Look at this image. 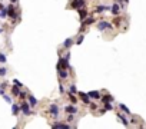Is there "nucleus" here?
Returning <instances> with one entry per match:
<instances>
[{"mask_svg": "<svg viewBox=\"0 0 146 129\" xmlns=\"http://www.w3.org/2000/svg\"><path fill=\"white\" fill-rule=\"evenodd\" d=\"M69 57H70V55L67 53L66 57H60V59H59V63H57V66H56L57 70H59V69H67L69 68Z\"/></svg>", "mask_w": 146, "mask_h": 129, "instance_id": "obj_1", "label": "nucleus"}, {"mask_svg": "<svg viewBox=\"0 0 146 129\" xmlns=\"http://www.w3.org/2000/svg\"><path fill=\"white\" fill-rule=\"evenodd\" d=\"M7 14L10 16V19H17V17H19V13L15 10V6H13V4H10L7 7Z\"/></svg>", "mask_w": 146, "mask_h": 129, "instance_id": "obj_2", "label": "nucleus"}, {"mask_svg": "<svg viewBox=\"0 0 146 129\" xmlns=\"http://www.w3.org/2000/svg\"><path fill=\"white\" fill-rule=\"evenodd\" d=\"M30 108H32V106H30V105H29V103H22V105H20V111L23 112L24 115H32V109H30Z\"/></svg>", "mask_w": 146, "mask_h": 129, "instance_id": "obj_3", "label": "nucleus"}, {"mask_svg": "<svg viewBox=\"0 0 146 129\" xmlns=\"http://www.w3.org/2000/svg\"><path fill=\"white\" fill-rule=\"evenodd\" d=\"M49 112H50V115H52L53 118H57V115H59V106H57V105H50Z\"/></svg>", "mask_w": 146, "mask_h": 129, "instance_id": "obj_4", "label": "nucleus"}, {"mask_svg": "<svg viewBox=\"0 0 146 129\" xmlns=\"http://www.w3.org/2000/svg\"><path fill=\"white\" fill-rule=\"evenodd\" d=\"M65 111H66V113L74 115V113H77V108H76L74 105H66V106H65Z\"/></svg>", "mask_w": 146, "mask_h": 129, "instance_id": "obj_5", "label": "nucleus"}, {"mask_svg": "<svg viewBox=\"0 0 146 129\" xmlns=\"http://www.w3.org/2000/svg\"><path fill=\"white\" fill-rule=\"evenodd\" d=\"M85 6V0H73L72 1V7L73 9H80V7H83Z\"/></svg>", "mask_w": 146, "mask_h": 129, "instance_id": "obj_6", "label": "nucleus"}, {"mask_svg": "<svg viewBox=\"0 0 146 129\" xmlns=\"http://www.w3.org/2000/svg\"><path fill=\"white\" fill-rule=\"evenodd\" d=\"M97 29H99V30H106V29H112V25H110V23H107V22H100V23L97 25Z\"/></svg>", "mask_w": 146, "mask_h": 129, "instance_id": "obj_7", "label": "nucleus"}, {"mask_svg": "<svg viewBox=\"0 0 146 129\" xmlns=\"http://www.w3.org/2000/svg\"><path fill=\"white\" fill-rule=\"evenodd\" d=\"M79 96H80V99H82V102H83V103H86V105H89V103H90V98H89V95H88V93L79 92Z\"/></svg>", "mask_w": 146, "mask_h": 129, "instance_id": "obj_8", "label": "nucleus"}, {"mask_svg": "<svg viewBox=\"0 0 146 129\" xmlns=\"http://www.w3.org/2000/svg\"><path fill=\"white\" fill-rule=\"evenodd\" d=\"M77 12H79V19L80 20H85L86 16H88V12H86V9H77Z\"/></svg>", "mask_w": 146, "mask_h": 129, "instance_id": "obj_9", "label": "nucleus"}, {"mask_svg": "<svg viewBox=\"0 0 146 129\" xmlns=\"http://www.w3.org/2000/svg\"><path fill=\"white\" fill-rule=\"evenodd\" d=\"M89 98L90 99H100V93L97 92V90H92V92H89Z\"/></svg>", "mask_w": 146, "mask_h": 129, "instance_id": "obj_10", "label": "nucleus"}, {"mask_svg": "<svg viewBox=\"0 0 146 129\" xmlns=\"http://www.w3.org/2000/svg\"><path fill=\"white\" fill-rule=\"evenodd\" d=\"M27 98H29V105H30V106H36V105H37V99H36L33 95L27 96Z\"/></svg>", "mask_w": 146, "mask_h": 129, "instance_id": "obj_11", "label": "nucleus"}, {"mask_svg": "<svg viewBox=\"0 0 146 129\" xmlns=\"http://www.w3.org/2000/svg\"><path fill=\"white\" fill-rule=\"evenodd\" d=\"M53 128L55 129H69L70 126H69V125H65V123H55Z\"/></svg>", "mask_w": 146, "mask_h": 129, "instance_id": "obj_12", "label": "nucleus"}, {"mask_svg": "<svg viewBox=\"0 0 146 129\" xmlns=\"http://www.w3.org/2000/svg\"><path fill=\"white\" fill-rule=\"evenodd\" d=\"M102 99V102L103 103H106V102H113V96H110V95H106V96H103V98H100Z\"/></svg>", "mask_w": 146, "mask_h": 129, "instance_id": "obj_13", "label": "nucleus"}, {"mask_svg": "<svg viewBox=\"0 0 146 129\" xmlns=\"http://www.w3.org/2000/svg\"><path fill=\"white\" fill-rule=\"evenodd\" d=\"M57 72H59V77H60V79H66V77L69 76V75H67V72H66V70H62V69H59V70H57Z\"/></svg>", "mask_w": 146, "mask_h": 129, "instance_id": "obj_14", "label": "nucleus"}, {"mask_svg": "<svg viewBox=\"0 0 146 129\" xmlns=\"http://www.w3.org/2000/svg\"><path fill=\"white\" fill-rule=\"evenodd\" d=\"M110 10H112V13H113V14H119V10H120V7H119V4H113V6L110 7Z\"/></svg>", "mask_w": 146, "mask_h": 129, "instance_id": "obj_15", "label": "nucleus"}, {"mask_svg": "<svg viewBox=\"0 0 146 129\" xmlns=\"http://www.w3.org/2000/svg\"><path fill=\"white\" fill-rule=\"evenodd\" d=\"M117 118H119V120H120V122L123 123V125H125V126H128V125H129V122H128V119H126V118H125L123 115H117Z\"/></svg>", "mask_w": 146, "mask_h": 129, "instance_id": "obj_16", "label": "nucleus"}, {"mask_svg": "<svg viewBox=\"0 0 146 129\" xmlns=\"http://www.w3.org/2000/svg\"><path fill=\"white\" fill-rule=\"evenodd\" d=\"M12 93L13 95H16V96H19V93H20V87L19 86H12Z\"/></svg>", "mask_w": 146, "mask_h": 129, "instance_id": "obj_17", "label": "nucleus"}, {"mask_svg": "<svg viewBox=\"0 0 146 129\" xmlns=\"http://www.w3.org/2000/svg\"><path fill=\"white\" fill-rule=\"evenodd\" d=\"M12 112H13V115H17V113L20 112V106H19V105H13V106H12Z\"/></svg>", "mask_w": 146, "mask_h": 129, "instance_id": "obj_18", "label": "nucleus"}, {"mask_svg": "<svg viewBox=\"0 0 146 129\" xmlns=\"http://www.w3.org/2000/svg\"><path fill=\"white\" fill-rule=\"evenodd\" d=\"M72 44H73V40H72V39H66L65 43H63V46H65V47H67V49H69Z\"/></svg>", "mask_w": 146, "mask_h": 129, "instance_id": "obj_19", "label": "nucleus"}, {"mask_svg": "<svg viewBox=\"0 0 146 129\" xmlns=\"http://www.w3.org/2000/svg\"><path fill=\"white\" fill-rule=\"evenodd\" d=\"M69 99H70V102H72L73 105L77 102V98H74V93H70V92H69Z\"/></svg>", "mask_w": 146, "mask_h": 129, "instance_id": "obj_20", "label": "nucleus"}, {"mask_svg": "<svg viewBox=\"0 0 146 129\" xmlns=\"http://www.w3.org/2000/svg\"><path fill=\"white\" fill-rule=\"evenodd\" d=\"M69 92H70V93H77V89H76V86H74V85H70V86H69Z\"/></svg>", "mask_w": 146, "mask_h": 129, "instance_id": "obj_21", "label": "nucleus"}, {"mask_svg": "<svg viewBox=\"0 0 146 129\" xmlns=\"http://www.w3.org/2000/svg\"><path fill=\"white\" fill-rule=\"evenodd\" d=\"M119 108H120V109L125 112V113H130V111L128 109V108H126V106H125V105H123V103H120V105H119Z\"/></svg>", "mask_w": 146, "mask_h": 129, "instance_id": "obj_22", "label": "nucleus"}, {"mask_svg": "<svg viewBox=\"0 0 146 129\" xmlns=\"http://www.w3.org/2000/svg\"><path fill=\"white\" fill-rule=\"evenodd\" d=\"M107 9H110V7H107V6H103V4H102V6H99L96 10L99 12V13H100V12H105V10H107Z\"/></svg>", "mask_w": 146, "mask_h": 129, "instance_id": "obj_23", "label": "nucleus"}, {"mask_svg": "<svg viewBox=\"0 0 146 129\" xmlns=\"http://www.w3.org/2000/svg\"><path fill=\"white\" fill-rule=\"evenodd\" d=\"M6 55L4 53H0V63H6Z\"/></svg>", "mask_w": 146, "mask_h": 129, "instance_id": "obj_24", "label": "nucleus"}, {"mask_svg": "<svg viewBox=\"0 0 146 129\" xmlns=\"http://www.w3.org/2000/svg\"><path fill=\"white\" fill-rule=\"evenodd\" d=\"M105 111H112V105H110V102L105 103Z\"/></svg>", "mask_w": 146, "mask_h": 129, "instance_id": "obj_25", "label": "nucleus"}, {"mask_svg": "<svg viewBox=\"0 0 146 129\" xmlns=\"http://www.w3.org/2000/svg\"><path fill=\"white\" fill-rule=\"evenodd\" d=\"M7 73V69L6 68H0V76H4Z\"/></svg>", "mask_w": 146, "mask_h": 129, "instance_id": "obj_26", "label": "nucleus"}, {"mask_svg": "<svg viewBox=\"0 0 146 129\" xmlns=\"http://www.w3.org/2000/svg\"><path fill=\"white\" fill-rule=\"evenodd\" d=\"M82 42H83V34H80V36L77 37V40H76V44H80Z\"/></svg>", "mask_w": 146, "mask_h": 129, "instance_id": "obj_27", "label": "nucleus"}, {"mask_svg": "<svg viewBox=\"0 0 146 129\" xmlns=\"http://www.w3.org/2000/svg\"><path fill=\"white\" fill-rule=\"evenodd\" d=\"M3 98H4V100H6L7 103H12V98H10V96H7V95H4Z\"/></svg>", "mask_w": 146, "mask_h": 129, "instance_id": "obj_28", "label": "nucleus"}, {"mask_svg": "<svg viewBox=\"0 0 146 129\" xmlns=\"http://www.w3.org/2000/svg\"><path fill=\"white\" fill-rule=\"evenodd\" d=\"M13 83H15V85H17V86H19V87H20V89L23 87V85H22V83H20V82H19L17 79H15V80H13Z\"/></svg>", "mask_w": 146, "mask_h": 129, "instance_id": "obj_29", "label": "nucleus"}, {"mask_svg": "<svg viewBox=\"0 0 146 129\" xmlns=\"http://www.w3.org/2000/svg\"><path fill=\"white\" fill-rule=\"evenodd\" d=\"M59 90H60V93H63V92H65V86L62 85V83L59 85Z\"/></svg>", "mask_w": 146, "mask_h": 129, "instance_id": "obj_30", "label": "nucleus"}, {"mask_svg": "<svg viewBox=\"0 0 146 129\" xmlns=\"http://www.w3.org/2000/svg\"><path fill=\"white\" fill-rule=\"evenodd\" d=\"M19 98H20V99H26V93H24V92H20V93H19Z\"/></svg>", "mask_w": 146, "mask_h": 129, "instance_id": "obj_31", "label": "nucleus"}, {"mask_svg": "<svg viewBox=\"0 0 146 129\" xmlns=\"http://www.w3.org/2000/svg\"><path fill=\"white\" fill-rule=\"evenodd\" d=\"M90 105V108H92V109H96V105H95V103H89Z\"/></svg>", "mask_w": 146, "mask_h": 129, "instance_id": "obj_32", "label": "nucleus"}, {"mask_svg": "<svg viewBox=\"0 0 146 129\" xmlns=\"http://www.w3.org/2000/svg\"><path fill=\"white\" fill-rule=\"evenodd\" d=\"M0 95H3V86L0 85Z\"/></svg>", "mask_w": 146, "mask_h": 129, "instance_id": "obj_33", "label": "nucleus"}, {"mask_svg": "<svg viewBox=\"0 0 146 129\" xmlns=\"http://www.w3.org/2000/svg\"><path fill=\"white\" fill-rule=\"evenodd\" d=\"M3 9H4V6H3V4L0 3V10H3Z\"/></svg>", "mask_w": 146, "mask_h": 129, "instance_id": "obj_34", "label": "nucleus"}, {"mask_svg": "<svg viewBox=\"0 0 146 129\" xmlns=\"http://www.w3.org/2000/svg\"><path fill=\"white\" fill-rule=\"evenodd\" d=\"M0 33H3V27H0Z\"/></svg>", "mask_w": 146, "mask_h": 129, "instance_id": "obj_35", "label": "nucleus"}, {"mask_svg": "<svg viewBox=\"0 0 146 129\" xmlns=\"http://www.w3.org/2000/svg\"><path fill=\"white\" fill-rule=\"evenodd\" d=\"M10 1H13V3H16V1H17V0H10Z\"/></svg>", "mask_w": 146, "mask_h": 129, "instance_id": "obj_36", "label": "nucleus"}]
</instances>
